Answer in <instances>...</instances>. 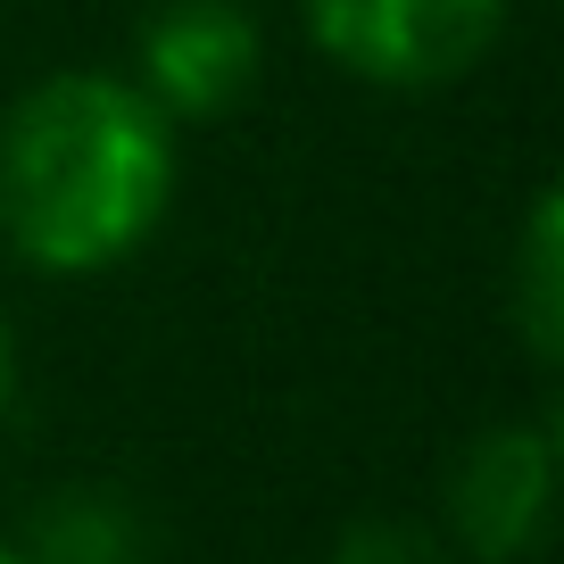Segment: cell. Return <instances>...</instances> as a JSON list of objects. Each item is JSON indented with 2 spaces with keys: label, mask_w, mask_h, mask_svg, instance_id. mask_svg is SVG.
<instances>
[{
  "label": "cell",
  "mask_w": 564,
  "mask_h": 564,
  "mask_svg": "<svg viewBox=\"0 0 564 564\" xmlns=\"http://www.w3.org/2000/svg\"><path fill=\"white\" fill-rule=\"evenodd\" d=\"M175 124L133 75L67 67L0 117V241L42 274H100L159 232Z\"/></svg>",
  "instance_id": "cell-1"
},
{
  "label": "cell",
  "mask_w": 564,
  "mask_h": 564,
  "mask_svg": "<svg viewBox=\"0 0 564 564\" xmlns=\"http://www.w3.org/2000/svg\"><path fill=\"white\" fill-rule=\"evenodd\" d=\"M514 0H307V34L366 84H448L498 42Z\"/></svg>",
  "instance_id": "cell-2"
},
{
  "label": "cell",
  "mask_w": 564,
  "mask_h": 564,
  "mask_svg": "<svg viewBox=\"0 0 564 564\" xmlns=\"http://www.w3.org/2000/svg\"><path fill=\"white\" fill-rule=\"evenodd\" d=\"M547 507H556V432L547 423H490L448 474V531L474 564L540 556Z\"/></svg>",
  "instance_id": "cell-3"
},
{
  "label": "cell",
  "mask_w": 564,
  "mask_h": 564,
  "mask_svg": "<svg viewBox=\"0 0 564 564\" xmlns=\"http://www.w3.org/2000/svg\"><path fill=\"white\" fill-rule=\"evenodd\" d=\"M258 18L241 0H166L141 25V67L133 84L159 100L166 124H208L232 117L258 84Z\"/></svg>",
  "instance_id": "cell-4"
},
{
  "label": "cell",
  "mask_w": 564,
  "mask_h": 564,
  "mask_svg": "<svg viewBox=\"0 0 564 564\" xmlns=\"http://www.w3.org/2000/svg\"><path fill=\"white\" fill-rule=\"evenodd\" d=\"M25 564H150V514L108 481H67L25 514Z\"/></svg>",
  "instance_id": "cell-5"
},
{
  "label": "cell",
  "mask_w": 564,
  "mask_h": 564,
  "mask_svg": "<svg viewBox=\"0 0 564 564\" xmlns=\"http://www.w3.org/2000/svg\"><path fill=\"white\" fill-rule=\"evenodd\" d=\"M514 324H523V349L540 366L564 357V208H556V192L531 199L523 249H514Z\"/></svg>",
  "instance_id": "cell-6"
},
{
  "label": "cell",
  "mask_w": 564,
  "mask_h": 564,
  "mask_svg": "<svg viewBox=\"0 0 564 564\" xmlns=\"http://www.w3.org/2000/svg\"><path fill=\"white\" fill-rule=\"evenodd\" d=\"M333 564H441V547H432V531H423V523L373 514V523H349V531H340Z\"/></svg>",
  "instance_id": "cell-7"
},
{
  "label": "cell",
  "mask_w": 564,
  "mask_h": 564,
  "mask_svg": "<svg viewBox=\"0 0 564 564\" xmlns=\"http://www.w3.org/2000/svg\"><path fill=\"white\" fill-rule=\"evenodd\" d=\"M9 399H18V333L0 316V415H9Z\"/></svg>",
  "instance_id": "cell-8"
},
{
  "label": "cell",
  "mask_w": 564,
  "mask_h": 564,
  "mask_svg": "<svg viewBox=\"0 0 564 564\" xmlns=\"http://www.w3.org/2000/svg\"><path fill=\"white\" fill-rule=\"evenodd\" d=\"M0 564H25V556H18V540H0Z\"/></svg>",
  "instance_id": "cell-9"
}]
</instances>
